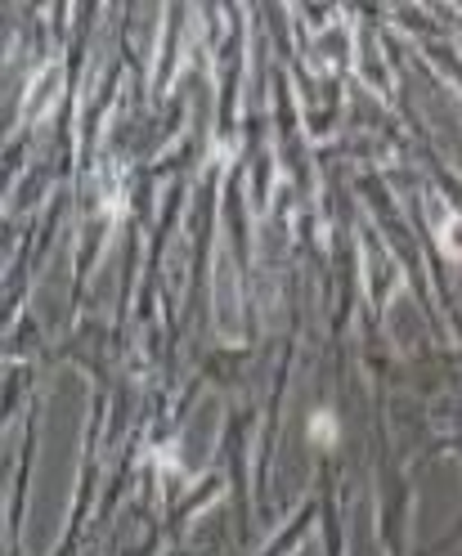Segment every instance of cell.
Here are the masks:
<instances>
[{
	"label": "cell",
	"mask_w": 462,
	"mask_h": 556,
	"mask_svg": "<svg viewBox=\"0 0 462 556\" xmlns=\"http://www.w3.org/2000/svg\"><path fill=\"white\" fill-rule=\"evenodd\" d=\"M445 247L462 256V220H449V229H445Z\"/></svg>",
	"instance_id": "6da1fadb"
}]
</instances>
